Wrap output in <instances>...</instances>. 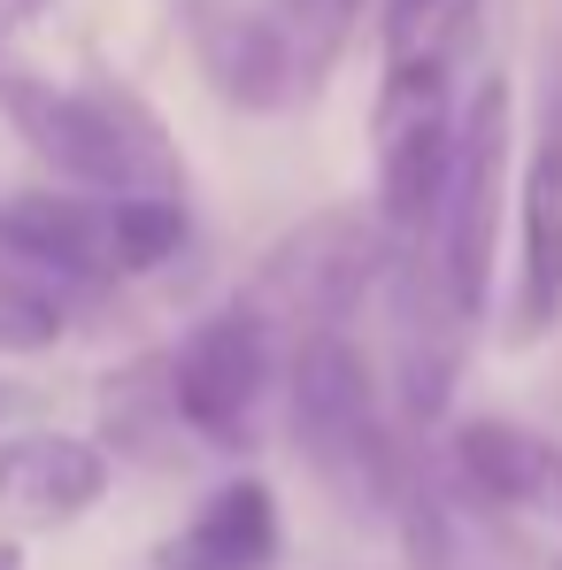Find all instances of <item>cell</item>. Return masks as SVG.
<instances>
[{
	"label": "cell",
	"mask_w": 562,
	"mask_h": 570,
	"mask_svg": "<svg viewBox=\"0 0 562 570\" xmlns=\"http://www.w3.org/2000/svg\"><path fill=\"white\" fill-rule=\"evenodd\" d=\"M285 556V509L270 478L239 471L200 493L186 524L155 540V570H278Z\"/></svg>",
	"instance_id": "cell-10"
},
{
	"label": "cell",
	"mask_w": 562,
	"mask_h": 570,
	"mask_svg": "<svg viewBox=\"0 0 562 570\" xmlns=\"http://www.w3.org/2000/svg\"><path fill=\"white\" fill-rule=\"evenodd\" d=\"M363 8H371V0H270L285 47H293V62H300V94L339 62V47H347V31H355Z\"/></svg>",
	"instance_id": "cell-16"
},
{
	"label": "cell",
	"mask_w": 562,
	"mask_h": 570,
	"mask_svg": "<svg viewBox=\"0 0 562 570\" xmlns=\"http://www.w3.org/2000/svg\"><path fill=\"white\" fill-rule=\"evenodd\" d=\"M447 463H455V485L470 501L509 509V517H548L562 448L524 432V424H509V416H463L447 432Z\"/></svg>",
	"instance_id": "cell-12"
},
{
	"label": "cell",
	"mask_w": 562,
	"mask_h": 570,
	"mask_svg": "<svg viewBox=\"0 0 562 570\" xmlns=\"http://www.w3.org/2000/svg\"><path fill=\"white\" fill-rule=\"evenodd\" d=\"M0 271L55 285L70 308L116 285L108 263V200L100 193H8L0 200Z\"/></svg>",
	"instance_id": "cell-7"
},
{
	"label": "cell",
	"mask_w": 562,
	"mask_h": 570,
	"mask_svg": "<svg viewBox=\"0 0 562 570\" xmlns=\"http://www.w3.org/2000/svg\"><path fill=\"white\" fill-rule=\"evenodd\" d=\"M108 478L116 463L86 432H16L0 440V517L39 524V532L78 524L108 501Z\"/></svg>",
	"instance_id": "cell-9"
},
{
	"label": "cell",
	"mask_w": 562,
	"mask_h": 570,
	"mask_svg": "<svg viewBox=\"0 0 562 570\" xmlns=\"http://www.w3.org/2000/svg\"><path fill=\"white\" fill-rule=\"evenodd\" d=\"M285 424L324 478L408 501L401 455L385 440V393H377V371L355 347V332H308L285 347Z\"/></svg>",
	"instance_id": "cell-3"
},
{
	"label": "cell",
	"mask_w": 562,
	"mask_h": 570,
	"mask_svg": "<svg viewBox=\"0 0 562 570\" xmlns=\"http://www.w3.org/2000/svg\"><path fill=\"white\" fill-rule=\"evenodd\" d=\"M509 178H516V94L509 78H477L455 108V163H447V193L424 239L455 324H477L493 308V271L509 239Z\"/></svg>",
	"instance_id": "cell-2"
},
{
	"label": "cell",
	"mask_w": 562,
	"mask_h": 570,
	"mask_svg": "<svg viewBox=\"0 0 562 570\" xmlns=\"http://www.w3.org/2000/svg\"><path fill=\"white\" fill-rule=\"evenodd\" d=\"M470 23H477V0H385V70H401V62L455 70Z\"/></svg>",
	"instance_id": "cell-15"
},
{
	"label": "cell",
	"mask_w": 562,
	"mask_h": 570,
	"mask_svg": "<svg viewBox=\"0 0 562 570\" xmlns=\"http://www.w3.org/2000/svg\"><path fill=\"white\" fill-rule=\"evenodd\" d=\"M186 424H178V409H170V371H162V355L155 363H131V371H116V379L100 385V448H108V463L116 455H139V463H170Z\"/></svg>",
	"instance_id": "cell-13"
},
{
	"label": "cell",
	"mask_w": 562,
	"mask_h": 570,
	"mask_svg": "<svg viewBox=\"0 0 562 570\" xmlns=\"http://www.w3.org/2000/svg\"><path fill=\"white\" fill-rule=\"evenodd\" d=\"M186 31L193 55L208 70V86L247 108V116H270L300 94V62L285 47L278 16L270 8H247V0H186Z\"/></svg>",
	"instance_id": "cell-8"
},
{
	"label": "cell",
	"mask_w": 562,
	"mask_h": 570,
	"mask_svg": "<svg viewBox=\"0 0 562 570\" xmlns=\"http://www.w3.org/2000/svg\"><path fill=\"white\" fill-rule=\"evenodd\" d=\"M0 570H23V540H0Z\"/></svg>",
	"instance_id": "cell-18"
},
{
	"label": "cell",
	"mask_w": 562,
	"mask_h": 570,
	"mask_svg": "<svg viewBox=\"0 0 562 570\" xmlns=\"http://www.w3.org/2000/svg\"><path fill=\"white\" fill-rule=\"evenodd\" d=\"M162 371H170V409H178L193 448L247 455L263 440L270 393L285 385V332L239 293V301H224L193 324L162 355Z\"/></svg>",
	"instance_id": "cell-4"
},
{
	"label": "cell",
	"mask_w": 562,
	"mask_h": 570,
	"mask_svg": "<svg viewBox=\"0 0 562 570\" xmlns=\"http://www.w3.org/2000/svg\"><path fill=\"white\" fill-rule=\"evenodd\" d=\"M55 0H0V16H16V23H31V16H47Z\"/></svg>",
	"instance_id": "cell-17"
},
{
	"label": "cell",
	"mask_w": 562,
	"mask_h": 570,
	"mask_svg": "<svg viewBox=\"0 0 562 570\" xmlns=\"http://www.w3.org/2000/svg\"><path fill=\"white\" fill-rule=\"evenodd\" d=\"M8 409H16V385H0V416H8Z\"/></svg>",
	"instance_id": "cell-19"
},
{
	"label": "cell",
	"mask_w": 562,
	"mask_h": 570,
	"mask_svg": "<svg viewBox=\"0 0 562 570\" xmlns=\"http://www.w3.org/2000/svg\"><path fill=\"white\" fill-rule=\"evenodd\" d=\"M377 232L401 247L432 239L440 193H447V163H455V70H424L401 62L377 86Z\"/></svg>",
	"instance_id": "cell-6"
},
{
	"label": "cell",
	"mask_w": 562,
	"mask_h": 570,
	"mask_svg": "<svg viewBox=\"0 0 562 570\" xmlns=\"http://www.w3.org/2000/svg\"><path fill=\"white\" fill-rule=\"evenodd\" d=\"M0 124L62 178L70 193H170L186 200V155L162 131V116L131 86H55L31 70H0Z\"/></svg>",
	"instance_id": "cell-1"
},
{
	"label": "cell",
	"mask_w": 562,
	"mask_h": 570,
	"mask_svg": "<svg viewBox=\"0 0 562 570\" xmlns=\"http://www.w3.org/2000/svg\"><path fill=\"white\" fill-rule=\"evenodd\" d=\"M385 232H377V216L363 208H324V216H308V224H293L278 247H270V263L255 271V308L293 332V340H308V332H347V316L371 301V285L385 278Z\"/></svg>",
	"instance_id": "cell-5"
},
{
	"label": "cell",
	"mask_w": 562,
	"mask_h": 570,
	"mask_svg": "<svg viewBox=\"0 0 562 570\" xmlns=\"http://www.w3.org/2000/svg\"><path fill=\"white\" fill-rule=\"evenodd\" d=\"M562 324V155L532 147L516 178V285H509V347H540Z\"/></svg>",
	"instance_id": "cell-11"
},
{
	"label": "cell",
	"mask_w": 562,
	"mask_h": 570,
	"mask_svg": "<svg viewBox=\"0 0 562 570\" xmlns=\"http://www.w3.org/2000/svg\"><path fill=\"white\" fill-rule=\"evenodd\" d=\"M186 247H193L186 200H170V193H124V200H108V263H116V285L170 271Z\"/></svg>",
	"instance_id": "cell-14"
}]
</instances>
